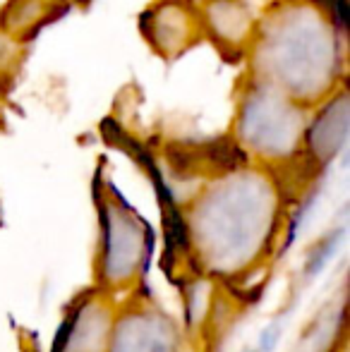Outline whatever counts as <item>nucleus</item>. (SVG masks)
Returning a JSON list of instances; mask_svg holds the SVG:
<instances>
[{"mask_svg": "<svg viewBox=\"0 0 350 352\" xmlns=\"http://www.w3.org/2000/svg\"><path fill=\"white\" fill-rule=\"evenodd\" d=\"M343 0H327V8L312 0H281L257 22L248 53L252 82L276 89L300 108L333 96L343 70Z\"/></svg>", "mask_w": 350, "mask_h": 352, "instance_id": "f257e3e1", "label": "nucleus"}, {"mask_svg": "<svg viewBox=\"0 0 350 352\" xmlns=\"http://www.w3.org/2000/svg\"><path fill=\"white\" fill-rule=\"evenodd\" d=\"M238 135L262 156H288L305 137L303 108L276 89L252 82L240 98Z\"/></svg>", "mask_w": 350, "mask_h": 352, "instance_id": "f03ea898", "label": "nucleus"}, {"mask_svg": "<svg viewBox=\"0 0 350 352\" xmlns=\"http://www.w3.org/2000/svg\"><path fill=\"white\" fill-rule=\"evenodd\" d=\"M140 32L156 56L175 60L201 38L195 0H154L140 17Z\"/></svg>", "mask_w": 350, "mask_h": 352, "instance_id": "7ed1b4c3", "label": "nucleus"}, {"mask_svg": "<svg viewBox=\"0 0 350 352\" xmlns=\"http://www.w3.org/2000/svg\"><path fill=\"white\" fill-rule=\"evenodd\" d=\"M197 10L201 36L214 43L219 56L228 63L243 60L250 53L259 22L252 0H201Z\"/></svg>", "mask_w": 350, "mask_h": 352, "instance_id": "20e7f679", "label": "nucleus"}, {"mask_svg": "<svg viewBox=\"0 0 350 352\" xmlns=\"http://www.w3.org/2000/svg\"><path fill=\"white\" fill-rule=\"evenodd\" d=\"M65 10V0H8L0 14V29L17 43H24V38L36 36L39 29L61 17Z\"/></svg>", "mask_w": 350, "mask_h": 352, "instance_id": "39448f33", "label": "nucleus"}, {"mask_svg": "<svg viewBox=\"0 0 350 352\" xmlns=\"http://www.w3.org/2000/svg\"><path fill=\"white\" fill-rule=\"evenodd\" d=\"M327 106L319 111V116L314 118L312 125L305 130L307 137L309 151L322 156V161H327L329 156L336 153V148L343 144L348 127V96L346 89H338L336 96L327 98Z\"/></svg>", "mask_w": 350, "mask_h": 352, "instance_id": "423d86ee", "label": "nucleus"}, {"mask_svg": "<svg viewBox=\"0 0 350 352\" xmlns=\"http://www.w3.org/2000/svg\"><path fill=\"white\" fill-rule=\"evenodd\" d=\"M22 60V43L10 38L0 29V84H5V77H12Z\"/></svg>", "mask_w": 350, "mask_h": 352, "instance_id": "0eeeda50", "label": "nucleus"}, {"mask_svg": "<svg viewBox=\"0 0 350 352\" xmlns=\"http://www.w3.org/2000/svg\"><path fill=\"white\" fill-rule=\"evenodd\" d=\"M278 340V329H266L262 333V352H271Z\"/></svg>", "mask_w": 350, "mask_h": 352, "instance_id": "6e6552de", "label": "nucleus"}, {"mask_svg": "<svg viewBox=\"0 0 350 352\" xmlns=\"http://www.w3.org/2000/svg\"><path fill=\"white\" fill-rule=\"evenodd\" d=\"M248 352H257V350H248Z\"/></svg>", "mask_w": 350, "mask_h": 352, "instance_id": "1a4fd4ad", "label": "nucleus"}]
</instances>
